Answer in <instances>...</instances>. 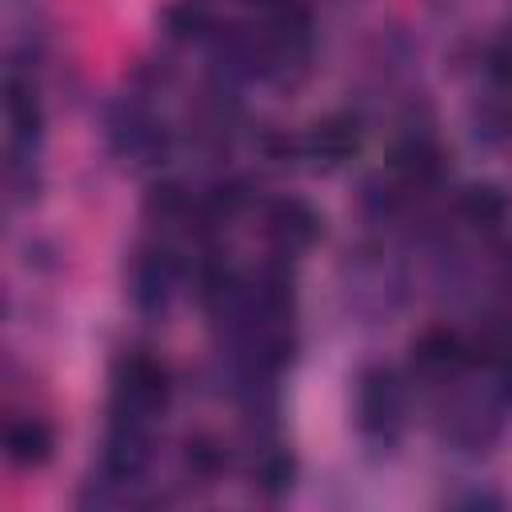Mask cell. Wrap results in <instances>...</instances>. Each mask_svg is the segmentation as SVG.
I'll return each instance as SVG.
<instances>
[{
	"mask_svg": "<svg viewBox=\"0 0 512 512\" xmlns=\"http://www.w3.org/2000/svg\"><path fill=\"white\" fill-rule=\"evenodd\" d=\"M172 400V376L168 368L148 352H124L112 364V400L108 416L128 420H156Z\"/></svg>",
	"mask_w": 512,
	"mask_h": 512,
	"instance_id": "cell-1",
	"label": "cell"
},
{
	"mask_svg": "<svg viewBox=\"0 0 512 512\" xmlns=\"http://www.w3.org/2000/svg\"><path fill=\"white\" fill-rule=\"evenodd\" d=\"M400 412H404V384L392 368L376 364L364 368L356 380V424L368 436H392L400 428Z\"/></svg>",
	"mask_w": 512,
	"mask_h": 512,
	"instance_id": "cell-2",
	"label": "cell"
},
{
	"mask_svg": "<svg viewBox=\"0 0 512 512\" xmlns=\"http://www.w3.org/2000/svg\"><path fill=\"white\" fill-rule=\"evenodd\" d=\"M360 144H364L360 120L352 112H332L308 128V136L300 140V156L316 172H332V168L348 164L352 156H360Z\"/></svg>",
	"mask_w": 512,
	"mask_h": 512,
	"instance_id": "cell-3",
	"label": "cell"
},
{
	"mask_svg": "<svg viewBox=\"0 0 512 512\" xmlns=\"http://www.w3.org/2000/svg\"><path fill=\"white\" fill-rule=\"evenodd\" d=\"M320 212L300 196H280L264 208V236L276 244L280 256L304 252L320 240Z\"/></svg>",
	"mask_w": 512,
	"mask_h": 512,
	"instance_id": "cell-4",
	"label": "cell"
},
{
	"mask_svg": "<svg viewBox=\"0 0 512 512\" xmlns=\"http://www.w3.org/2000/svg\"><path fill=\"white\" fill-rule=\"evenodd\" d=\"M152 456L148 420L108 416V440H104V472L112 480H136Z\"/></svg>",
	"mask_w": 512,
	"mask_h": 512,
	"instance_id": "cell-5",
	"label": "cell"
},
{
	"mask_svg": "<svg viewBox=\"0 0 512 512\" xmlns=\"http://www.w3.org/2000/svg\"><path fill=\"white\" fill-rule=\"evenodd\" d=\"M468 364H476V352H472V340H464L456 328H428L412 344V368L428 380H448Z\"/></svg>",
	"mask_w": 512,
	"mask_h": 512,
	"instance_id": "cell-6",
	"label": "cell"
},
{
	"mask_svg": "<svg viewBox=\"0 0 512 512\" xmlns=\"http://www.w3.org/2000/svg\"><path fill=\"white\" fill-rule=\"evenodd\" d=\"M180 276V260L168 252V248H148L136 256L132 264V304L148 316L164 312L168 296H172V284Z\"/></svg>",
	"mask_w": 512,
	"mask_h": 512,
	"instance_id": "cell-7",
	"label": "cell"
},
{
	"mask_svg": "<svg viewBox=\"0 0 512 512\" xmlns=\"http://www.w3.org/2000/svg\"><path fill=\"white\" fill-rule=\"evenodd\" d=\"M8 124H12V152L16 160H32V148L40 140V128H44V116H40V104H36V92H32V80H24L20 72L8 76Z\"/></svg>",
	"mask_w": 512,
	"mask_h": 512,
	"instance_id": "cell-8",
	"label": "cell"
},
{
	"mask_svg": "<svg viewBox=\"0 0 512 512\" xmlns=\"http://www.w3.org/2000/svg\"><path fill=\"white\" fill-rule=\"evenodd\" d=\"M52 448H56V436H52V428H48L44 420H36V416L12 420L8 432H4V452H8V460L20 464V468H40V464L52 456Z\"/></svg>",
	"mask_w": 512,
	"mask_h": 512,
	"instance_id": "cell-9",
	"label": "cell"
},
{
	"mask_svg": "<svg viewBox=\"0 0 512 512\" xmlns=\"http://www.w3.org/2000/svg\"><path fill=\"white\" fill-rule=\"evenodd\" d=\"M460 216L472 224V228H500L508 216H512V196L500 188V184H472L464 188L460 196Z\"/></svg>",
	"mask_w": 512,
	"mask_h": 512,
	"instance_id": "cell-10",
	"label": "cell"
},
{
	"mask_svg": "<svg viewBox=\"0 0 512 512\" xmlns=\"http://www.w3.org/2000/svg\"><path fill=\"white\" fill-rule=\"evenodd\" d=\"M160 24L172 40H204L216 28V16L208 0H168L160 12Z\"/></svg>",
	"mask_w": 512,
	"mask_h": 512,
	"instance_id": "cell-11",
	"label": "cell"
},
{
	"mask_svg": "<svg viewBox=\"0 0 512 512\" xmlns=\"http://www.w3.org/2000/svg\"><path fill=\"white\" fill-rule=\"evenodd\" d=\"M292 480H296V460H292L288 448H264L256 456V464H252V488L260 496L276 500V496H284L292 488Z\"/></svg>",
	"mask_w": 512,
	"mask_h": 512,
	"instance_id": "cell-12",
	"label": "cell"
},
{
	"mask_svg": "<svg viewBox=\"0 0 512 512\" xmlns=\"http://www.w3.org/2000/svg\"><path fill=\"white\" fill-rule=\"evenodd\" d=\"M144 212L160 224H192V212H196V200L176 184V180H160L148 188L144 196Z\"/></svg>",
	"mask_w": 512,
	"mask_h": 512,
	"instance_id": "cell-13",
	"label": "cell"
},
{
	"mask_svg": "<svg viewBox=\"0 0 512 512\" xmlns=\"http://www.w3.org/2000/svg\"><path fill=\"white\" fill-rule=\"evenodd\" d=\"M184 464H188L192 476L212 480V476L224 472L228 452H224V444H220L216 436H188V444H184Z\"/></svg>",
	"mask_w": 512,
	"mask_h": 512,
	"instance_id": "cell-14",
	"label": "cell"
},
{
	"mask_svg": "<svg viewBox=\"0 0 512 512\" xmlns=\"http://www.w3.org/2000/svg\"><path fill=\"white\" fill-rule=\"evenodd\" d=\"M504 276L512 280V252H508V264H504Z\"/></svg>",
	"mask_w": 512,
	"mask_h": 512,
	"instance_id": "cell-15",
	"label": "cell"
}]
</instances>
